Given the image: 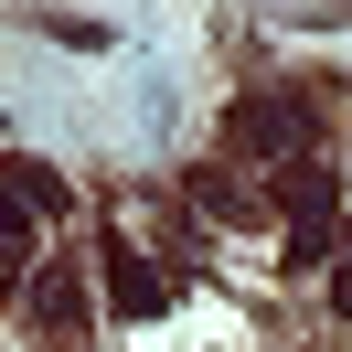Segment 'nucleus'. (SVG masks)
<instances>
[{"mask_svg":"<svg viewBox=\"0 0 352 352\" xmlns=\"http://www.w3.org/2000/svg\"><path fill=\"white\" fill-rule=\"evenodd\" d=\"M235 139L299 160V150H309V96H245V107H235Z\"/></svg>","mask_w":352,"mask_h":352,"instance_id":"f257e3e1","label":"nucleus"},{"mask_svg":"<svg viewBox=\"0 0 352 352\" xmlns=\"http://www.w3.org/2000/svg\"><path fill=\"white\" fill-rule=\"evenodd\" d=\"M107 309H129V320L171 309V267H150L139 245H107Z\"/></svg>","mask_w":352,"mask_h":352,"instance_id":"f03ea898","label":"nucleus"},{"mask_svg":"<svg viewBox=\"0 0 352 352\" xmlns=\"http://www.w3.org/2000/svg\"><path fill=\"white\" fill-rule=\"evenodd\" d=\"M32 320H54L65 342L86 331V288H75V267H65V256H54V267H43V288H32Z\"/></svg>","mask_w":352,"mask_h":352,"instance_id":"7ed1b4c3","label":"nucleus"},{"mask_svg":"<svg viewBox=\"0 0 352 352\" xmlns=\"http://www.w3.org/2000/svg\"><path fill=\"white\" fill-rule=\"evenodd\" d=\"M22 22H32V32H54V43H75V54H107V43H118L107 22H86V11H43V0H32Z\"/></svg>","mask_w":352,"mask_h":352,"instance_id":"20e7f679","label":"nucleus"},{"mask_svg":"<svg viewBox=\"0 0 352 352\" xmlns=\"http://www.w3.org/2000/svg\"><path fill=\"white\" fill-rule=\"evenodd\" d=\"M288 22L299 32H352V0H288Z\"/></svg>","mask_w":352,"mask_h":352,"instance_id":"39448f33","label":"nucleus"}]
</instances>
